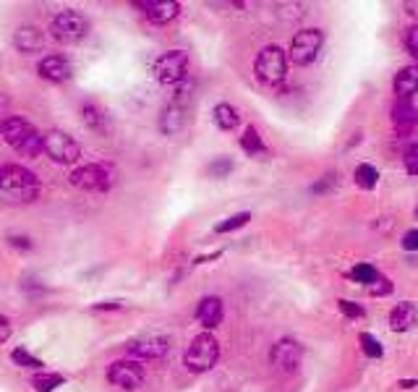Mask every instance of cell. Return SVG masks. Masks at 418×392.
Segmentation results:
<instances>
[{"label":"cell","mask_w":418,"mask_h":392,"mask_svg":"<svg viewBox=\"0 0 418 392\" xmlns=\"http://www.w3.org/2000/svg\"><path fill=\"white\" fill-rule=\"evenodd\" d=\"M11 243H13V246H19V249H32L29 238H24V236H16V238H11Z\"/></svg>","instance_id":"74e56055"},{"label":"cell","mask_w":418,"mask_h":392,"mask_svg":"<svg viewBox=\"0 0 418 392\" xmlns=\"http://www.w3.org/2000/svg\"><path fill=\"white\" fill-rule=\"evenodd\" d=\"M392 89H395L398 100H410L413 95H418V66L400 68V74L392 81Z\"/></svg>","instance_id":"ac0fdd59"},{"label":"cell","mask_w":418,"mask_h":392,"mask_svg":"<svg viewBox=\"0 0 418 392\" xmlns=\"http://www.w3.org/2000/svg\"><path fill=\"white\" fill-rule=\"evenodd\" d=\"M358 340H361L363 353L369 356V358H379V356L384 353V351H382V343L374 335H369V332H361V337H358Z\"/></svg>","instance_id":"f546056e"},{"label":"cell","mask_w":418,"mask_h":392,"mask_svg":"<svg viewBox=\"0 0 418 392\" xmlns=\"http://www.w3.org/2000/svg\"><path fill=\"white\" fill-rule=\"evenodd\" d=\"M71 183L76 189H84V191H107L113 178L102 165H81L71 173Z\"/></svg>","instance_id":"8fae6325"},{"label":"cell","mask_w":418,"mask_h":392,"mask_svg":"<svg viewBox=\"0 0 418 392\" xmlns=\"http://www.w3.org/2000/svg\"><path fill=\"white\" fill-rule=\"evenodd\" d=\"M351 278L356 280V283H363V285H374V283L379 280V272H377V267H371V264H356L351 272Z\"/></svg>","instance_id":"4316f807"},{"label":"cell","mask_w":418,"mask_h":392,"mask_svg":"<svg viewBox=\"0 0 418 392\" xmlns=\"http://www.w3.org/2000/svg\"><path fill=\"white\" fill-rule=\"evenodd\" d=\"M405 8H408V13H410V16H416V19H418V3H408V6H405Z\"/></svg>","instance_id":"ab89813d"},{"label":"cell","mask_w":418,"mask_h":392,"mask_svg":"<svg viewBox=\"0 0 418 392\" xmlns=\"http://www.w3.org/2000/svg\"><path fill=\"white\" fill-rule=\"evenodd\" d=\"M248 220H251V212H238V215H233L228 220L217 222V225H215V233H233V230L243 228Z\"/></svg>","instance_id":"484cf974"},{"label":"cell","mask_w":418,"mask_h":392,"mask_svg":"<svg viewBox=\"0 0 418 392\" xmlns=\"http://www.w3.org/2000/svg\"><path fill=\"white\" fill-rule=\"evenodd\" d=\"M374 293H379V296H384V293H390V283L382 278V275H379V280L374 283Z\"/></svg>","instance_id":"d590c367"},{"label":"cell","mask_w":418,"mask_h":392,"mask_svg":"<svg viewBox=\"0 0 418 392\" xmlns=\"http://www.w3.org/2000/svg\"><path fill=\"white\" fill-rule=\"evenodd\" d=\"M11 361L16 366H24V369H39V366H42V361H39L37 356L29 353L27 348H16V351L11 353Z\"/></svg>","instance_id":"83f0119b"},{"label":"cell","mask_w":418,"mask_h":392,"mask_svg":"<svg viewBox=\"0 0 418 392\" xmlns=\"http://www.w3.org/2000/svg\"><path fill=\"white\" fill-rule=\"evenodd\" d=\"M337 306H340L342 314L351 316V319H358V316H363V306L353 304V301H348V298H340V301H337Z\"/></svg>","instance_id":"1f68e13d"},{"label":"cell","mask_w":418,"mask_h":392,"mask_svg":"<svg viewBox=\"0 0 418 392\" xmlns=\"http://www.w3.org/2000/svg\"><path fill=\"white\" fill-rule=\"evenodd\" d=\"M168 348H170L168 337H142L128 345V353L142 361V358H160L168 353Z\"/></svg>","instance_id":"9a60e30c"},{"label":"cell","mask_w":418,"mask_h":392,"mask_svg":"<svg viewBox=\"0 0 418 392\" xmlns=\"http://www.w3.org/2000/svg\"><path fill=\"white\" fill-rule=\"evenodd\" d=\"M136 8H142V13L152 24H168L181 13V3H175V0H142V3H136Z\"/></svg>","instance_id":"7c38bea8"},{"label":"cell","mask_w":418,"mask_h":392,"mask_svg":"<svg viewBox=\"0 0 418 392\" xmlns=\"http://www.w3.org/2000/svg\"><path fill=\"white\" fill-rule=\"evenodd\" d=\"M11 337V325H8V319L6 316H0V343H6Z\"/></svg>","instance_id":"e575fe53"},{"label":"cell","mask_w":418,"mask_h":392,"mask_svg":"<svg viewBox=\"0 0 418 392\" xmlns=\"http://www.w3.org/2000/svg\"><path fill=\"white\" fill-rule=\"evenodd\" d=\"M403 163H405V170H408L410 175H418V142L410 144L408 149H405V154H403Z\"/></svg>","instance_id":"4dcf8cb0"},{"label":"cell","mask_w":418,"mask_h":392,"mask_svg":"<svg viewBox=\"0 0 418 392\" xmlns=\"http://www.w3.org/2000/svg\"><path fill=\"white\" fill-rule=\"evenodd\" d=\"M39 191V178L24 165H0V204H32Z\"/></svg>","instance_id":"6da1fadb"},{"label":"cell","mask_w":418,"mask_h":392,"mask_svg":"<svg viewBox=\"0 0 418 392\" xmlns=\"http://www.w3.org/2000/svg\"><path fill=\"white\" fill-rule=\"evenodd\" d=\"M377 181H379V170L374 168V165L363 163L356 168V183L361 186V189H366V191H371L374 186H377Z\"/></svg>","instance_id":"d4e9b609"},{"label":"cell","mask_w":418,"mask_h":392,"mask_svg":"<svg viewBox=\"0 0 418 392\" xmlns=\"http://www.w3.org/2000/svg\"><path fill=\"white\" fill-rule=\"evenodd\" d=\"M212 121H215V126L222 128V131H233V128L241 123V115H238L236 107L228 105V102H217V105L212 107Z\"/></svg>","instance_id":"44dd1931"},{"label":"cell","mask_w":418,"mask_h":392,"mask_svg":"<svg viewBox=\"0 0 418 392\" xmlns=\"http://www.w3.org/2000/svg\"><path fill=\"white\" fill-rule=\"evenodd\" d=\"M403 249H405V251H416L418 249V228L408 230V233L403 236Z\"/></svg>","instance_id":"836d02e7"},{"label":"cell","mask_w":418,"mask_h":392,"mask_svg":"<svg viewBox=\"0 0 418 392\" xmlns=\"http://www.w3.org/2000/svg\"><path fill=\"white\" fill-rule=\"evenodd\" d=\"M222 314H225V306H222V298L217 296L201 298L199 306H196V319H199V325L207 327V330H215V327L222 322Z\"/></svg>","instance_id":"5bb4252c"},{"label":"cell","mask_w":418,"mask_h":392,"mask_svg":"<svg viewBox=\"0 0 418 392\" xmlns=\"http://www.w3.org/2000/svg\"><path fill=\"white\" fill-rule=\"evenodd\" d=\"M322 45H324L322 29H301L293 37V42H290L288 60H293L295 66H309V63L316 60Z\"/></svg>","instance_id":"52a82bcc"},{"label":"cell","mask_w":418,"mask_h":392,"mask_svg":"<svg viewBox=\"0 0 418 392\" xmlns=\"http://www.w3.org/2000/svg\"><path fill=\"white\" fill-rule=\"evenodd\" d=\"M60 384H66V377H63V374H34V379H32L34 392H53L58 390Z\"/></svg>","instance_id":"cb8c5ba5"},{"label":"cell","mask_w":418,"mask_h":392,"mask_svg":"<svg viewBox=\"0 0 418 392\" xmlns=\"http://www.w3.org/2000/svg\"><path fill=\"white\" fill-rule=\"evenodd\" d=\"M330 183H335V175H324V181H322V183H316V186H314V191H316V194L324 191V189H327Z\"/></svg>","instance_id":"f35d334b"},{"label":"cell","mask_w":418,"mask_h":392,"mask_svg":"<svg viewBox=\"0 0 418 392\" xmlns=\"http://www.w3.org/2000/svg\"><path fill=\"white\" fill-rule=\"evenodd\" d=\"M86 32H89V21H86L84 13H79V11H60L53 16L50 21V34L53 39H58L60 45H76L81 39L86 37Z\"/></svg>","instance_id":"277c9868"},{"label":"cell","mask_w":418,"mask_h":392,"mask_svg":"<svg viewBox=\"0 0 418 392\" xmlns=\"http://www.w3.org/2000/svg\"><path fill=\"white\" fill-rule=\"evenodd\" d=\"M392 126L403 131V134H408L418 126V110L410 105L408 100H398L395 105H392Z\"/></svg>","instance_id":"e0dca14e"},{"label":"cell","mask_w":418,"mask_h":392,"mask_svg":"<svg viewBox=\"0 0 418 392\" xmlns=\"http://www.w3.org/2000/svg\"><path fill=\"white\" fill-rule=\"evenodd\" d=\"M13 45L19 53L24 55H32V53H39L42 45H45V39H42V32L37 27H21L16 34H13Z\"/></svg>","instance_id":"d6986e66"},{"label":"cell","mask_w":418,"mask_h":392,"mask_svg":"<svg viewBox=\"0 0 418 392\" xmlns=\"http://www.w3.org/2000/svg\"><path fill=\"white\" fill-rule=\"evenodd\" d=\"M183 123H186V107L183 105H168L165 107V113L160 115V131L165 136H175L181 134Z\"/></svg>","instance_id":"ffe728a7"},{"label":"cell","mask_w":418,"mask_h":392,"mask_svg":"<svg viewBox=\"0 0 418 392\" xmlns=\"http://www.w3.org/2000/svg\"><path fill=\"white\" fill-rule=\"evenodd\" d=\"M81 118H84V123L92 128V131H107V121H104V115H102V110L97 105H92V102H86L84 107H81Z\"/></svg>","instance_id":"7402d4cb"},{"label":"cell","mask_w":418,"mask_h":392,"mask_svg":"<svg viewBox=\"0 0 418 392\" xmlns=\"http://www.w3.org/2000/svg\"><path fill=\"white\" fill-rule=\"evenodd\" d=\"M107 382L123 390H136L144 382V366L142 361H115L107 366Z\"/></svg>","instance_id":"9c48e42d"},{"label":"cell","mask_w":418,"mask_h":392,"mask_svg":"<svg viewBox=\"0 0 418 392\" xmlns=\"http://www.w3.org/2000/svg\"><path fill=\"white\" fill-rule=\"evenodd\" d=\"M42 152H48V157L53 163L76 165L79 157H81V147L66 131H50V134L42 136Z\"/></svg>","instance_id":"8992f818"},{"label":"cell","mask_w":418,"mask_h":392,"mask_svg":"<svg viewBox=\"0 0 418 392\" xmlns=\"http://www.w3.org/2000/svg\"><path fill=\"white\" fill-rule=\"evenodd\" d=\"M301 358H304V348L301 343H295L290 337L285 340H277L269 351V364L275 366L277 372H295L301 366Z\"/></svg>","instance_id":"30bf717a"},{"label":"cell","mask_w":418,"mask_h":392,"mask_svg":"<svg viewBox=\"0 0 418 392\" xmlns=\"http://www.w3.org/2000/svg\"><path fill=\"white\" fill-rule=\"evenodd\" d=\"M241 147H243V152H248L251 157H259V154H264V142H262V136L257 134V128L254 126H248L243 136H241Z\"/></svg>","instance_id":"603a6c76"},{"label":"cell","mask_w":418,"mask_h":392,"mask_svg":"<svg viewBox=\"0 0 418 392\" xmlns=\"http://www.w3.org/2000/svg\"><path fill=\"white\" fill-rule=\"evenodd\" d=\"M220 358V343L209 332H201L191 340L189 351H186V369L194 374H204L215 369Z\"/></svg>","instance_id":"5b68a950"},{"label":"cell","mask_w":418,"mask_h":392,"mask_svg":"<svg viewBox=\"0 0 418 392\" xmlns=\"http://www.w3.org/2000/svg\"><path fill=\"white\" fill-rule=\"evenodd\" d=\"M0 134L8 147H13L16 152L27 154V157H37L42 152V134L21 115H8L0 123Z\"/></svg>","instance_id":"7a4b0ae2"},{"label":"cell","mask_w":418,"mask_h":392,"mask_svg":"<svg viewBox=\"0 0 418 392\" xmlns=\"http://www.w3.org/2000/svg\"><path fill=\"white\" fill-rule=\"evenodd\" d=\"M39 76L48 79V81H55V84H63V81H68L71 79V74H74V68H71V63H68L63 55H48L39 60Z\"/></svg>","instance_id":"4fadbf2b"},{"label":"cell","mask_w":418,"mask_h":392,"mask_svg":"<svg viewBox=\"0 0 418 392\" xmlns=\"http://www.w3.org/2000/svg\"><path fill=\"white\" fill-rule=\"evenodd\" d=\"M254 74L264 86H277L283 84L288 76V55L283 48L277 45H267L254 60Z\"/></svg>","instance_id":"3957f363"},{"label":"cell","mask_w":418,"mask_h":392,"mask_svg":"<svg viewBox=\"0 0 418 392\" xmlns=\"http://www.w3.org/2000/svg\"><path fill=\"white\" fill-rule=\"evenodd\" d=\"M186 68H189V55L183 50H168L154 60L152 74L160 84H178L186 79Z\"/></svg>","instance_id":"ba28073f"},{"label":"cell","mask_w":418,"mask_h":392,"mask_svg":"<svg viewBox=\"0 0 418 392\" xmlns=\"http://www.w3.org/2000/svg\"><path fill=\"white\" fill-rule=\"evenodd\" d=\"M123 304H118V301H104V304H95L97 311H115V309H121Z\"/></svg>","instance_id":"8d00e7d4"},{"label":"cell","mask_w":418,"mask_h":392,"mask_svg":"<svg viewBox=\"0 0 418 392\" xmlns=\"http://www.w3.org/2000/svg\"><path fill=\"white\" fill-rule=\"evenodd\" d=\"M230 170H233V160H230V157H217V160H212L207 168L209 178H225Z\"/></svg>","instance_id":"f1b7e54d"},{"label":"cell","mask_w":418,"mask_h":392,"mask_svg":"<svg viewBox=\"0 0 418 392\" xmlns=\"http://www.w3.org/2000/svg\"><path fill=\"white\" fill-rule=\"evenodd\" d=\"M405 48H408L410 55L418 58V24L408 29V34H405Z\"/></svg>","instance_id":"d6a6232c"},{"label":"cell","mask_w":418,"mask_h":392,"mask_svg":"<svg viewBox=\"0 0 418 392\" xmlns=\"http://www.w3.org/2000/svg\"><path fill=\"white\" fill-rule=\"evenodd\" d=\"M418 325V306L410 301H403L390 311V327L395 332H408Z\"/></svg>","instance_id":"2e32d148"}]
</instances>
